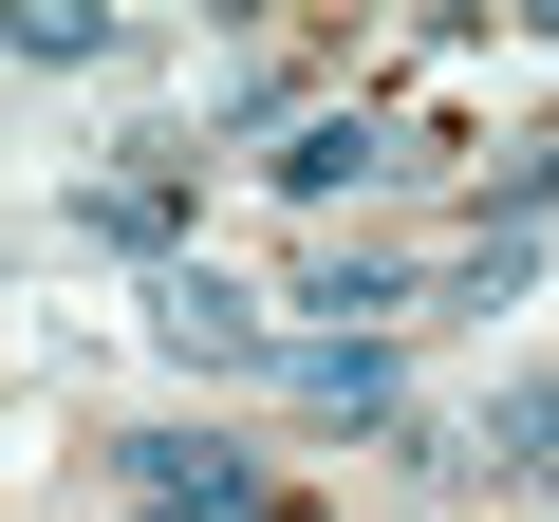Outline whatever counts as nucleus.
Masks as SVG:
<instances>
[{"mask_svg": "<svg viewBox=\"0 0 559 522\" xmlns=\"http://www.w3.org/2000/svg\"><path fill=\"white\" fill-rule=\"evenodd\" d=\"M355 168H373V94H355V112H299V131H280V168H261V187H280V205H336Z\"/></svg>", "mask_w": 559, "mask_h": 522, "instance_id": "5", "label": "nucleus"}, {"mask_svg": "<svg viewBox=\"0 0 559 522\" xmlns=\"http://www.w3.org/2000/svg\"><path fill=\"white\" fill-rule=\"evenodd\" d=\"M75 224H94V242H131L150 281H168V261H187V168H168V150H131V168H94V187H75Z\"/></svg>", "mask_w": 559, "mask_h": 522, "instance_id": "3", "label": "nucleus"}, {"mask_svg": "<svg viewBox=\"0 0 559 522\" xmlns=\"http://www.w3.org/2000/svg\"><path fill=\"white\" fill-rule=\"evenodd\" d=\"M299 318H355V336H392V318H411V261H392V242H318V261H299Z\"/></svg>", "mask_w": 559, "mask_h": 522, "instance_id": "4", "label": "nucleus"}, {"mask_svg": "<svg viewBox=\"0 0 559 522\" xmlns=\"http://www.w3.org/2000/svg\"><path fill=\"white\" fill-rule=\"evenodd\" d=\"M280 373H299L318 411H392V392H411V355H392V336H299Z\"/></svg>", "mask_w": 559, "mask_h": 522, "instance_id": "6", "label": "nucleus"}, {"mask_svg": "<svg viewBox=\"0 0 559 522\" xmlns=\"http://www.w3.org/2000/svg\"><path fill=\"white\" fill-rule=\"evenodd\" d=\"M150 336L187 355V373H261L280 336H261V299L224 281V261H168V281H150Z\"/></svg>", "mask_w": 559, "mask_h": 522, "instance_id": "2", "label": "nucleus"}, {"mask_svg": "<svg viewBox=\"0 0 559 522\" xmlns=\"http://www.w3.org/2000/svg\"><path fill=\"white\" fill-rule=\"evenodd\" d=\"M485 466H503V485H540V466H559V373H522V392L485 411Z\"/></svg>", "mask_w": 559, "mask_h": 522, "instance_id": "8", "label": "nucleus"}, {"mask_svg": "<svg viewBox=\"0 0 559 522\" xmlns=\"http://www.w3.org/2000/svg\"><path fill=\"white\" fill-rule=\"evenodd\" d=\"M0 57H20V75H94L112 20H94V0H20V20H0Z\"/></svg>", "mask_w": 559, "mask_h": 522, "instance_id": "7", "label": "nucleus"}, {"mask_svg": "<svg viewBox=\"0 0 559 522\" xmlns=\"http://www.w3.org/2000/svg\"><path fill=\"white\" fill-rule=\"evenodd\" d=\"M112 466H131V522H261V466L224 429H131Z\"/></svg>", "mask_w": 559, "mask_h": 522, "instance_id": "1", "label": "nucleus"}]
</instances>
